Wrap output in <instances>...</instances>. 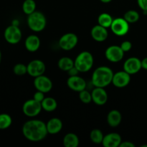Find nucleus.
I'll use <instances>...</instances> for the list:
<instances>
[{
    "instance_id": "c9c22d12",
    "label": "nucleus",
    "mask_w": 147,
    "mask_h": 147,
    "mask_svg": "<svg viewBox=\"0 0 147 147\" xmlns=\"http://www.w3.org/2000/svg\"><path fill=\"white\" fill-rule=\"evenodd\" d=\"M142 67L147 70V57H145L142 60Z\"/></svg>"
},
{
    "instance_id": "9b49d317",
    "label": "nucleus",
    "mask_w": 147,
    "mask_h": 147,
    "mask_svg": "<svg viewBox=\"0 0 147 147\" xmlns=\"http://www.w3.org/2000/svg\"><path fill=\"white\" fill-rule=\"evenodd\" d=\"M34 86L37 90L47 93L53 88V82L48 77L42 75L34 78Z\"/></svg>"
},
{
    "instance_id": "5701e85b",
    "label": "nucleus",
    "mask_w": 147,
    "mask_h": 147,
    "mask_svg": "<svg viewBox=\"0 0 147 147\" xmlns=\"http://www.w3.org/2000/svg\"><path fill=\"white\" fill-rule=\"evenodd\" d=\"M59 68L63 71H66L70 70L71 67H73L74 65V60H72L70 57H63L58 60L57 63Z\"/></svg>"
},
{
    "instance_id": "7ed1b4c3",
    "label": "nucleus",
    "mask_w": 147,
    "mask_h": 147,
    "mask_svg": "<svg viewBox=\"0 0 147 147\" xmlns=\"http://www.w3.org/2000/svg\"><path fill=\"white\" fill-rule=\"evenodd\" d=\"M27 24L31 30L34 32H41L45 28L47 20L41 11H34L27 17Z\"/></svg>"
},
{
    "instance_id": "ddd939ff",
    "label": "nucleus",
    "mask_w": 147,
    "mask_h": 147,
    "mask_svg": "<svg viewBox=\"0 0 147 147\" xmlns=\"http://www.w3.org/2000/svg\"><path fill=\"white\" fill-rule=\"evenodd\" d=\"M131 81V75L125 70L116 72L113 74L112 83L117 88H124L129 84Z\"/></svg>"
},
{
    "instance_id": "e433bc0d",
    "label": "nucleus",
    "mask_w": 147,
    "mask_h": 147,
    "mask_svg": "<svg viewBox=\"0 0 147 147\" xmlns=\"http://www.w3.org/2000/svg\"><path fill=\"white\" fill-rule=\"evenodd\" d=\"M13 24V25H15V26H19L18 20H14L12 21V24Z\"/></svg>"
},
{
    "instance_id": "20e7f679",
    "label": "nucleus",
    "mask_w": 147,
    "mask_h": 147,
    "mask_svg": "<svg viewBox=\"0 0 147 147\" xmlns=\"http://www.w3.org/2000/svg\"><path fill=\"white\" fill-rule=\"evenodd\" d=\"M93 62L94 59L91 53L90 52L83 51L78 55L74 60V65L80 73H86L93 67Z\"/></svg>"
},
{
    "instance_id": "b1692460",
    "label": "nucleus",
    "mask_w": 147,
    "mask_h": 147,
    "mask_svg": "<svg viewBox=\"0 0 147 147\" xmlns=\"http://www.w3.org/2000/svg\"><path fill=\"white\" fill-rule=\"evenodd\" d=\"M113 17L109 13H102L98 17V24L106 27V28L111 27L112 22H113Z\"/></svg>"
},
{
    "instance_id": "412c9836",
    "label": "nucleus",
    "mask_w": 147,
    "mask_h": 147,
    "mask_svg": "<svg viewBox=\"0 0 147 147\" xmlns=\"http://www.w3.org/2000/svg\"><path fill=\"white\" fill-rule=\"evenodd\" d=\"M63 142L65 147H77L79 145V138L76 134L68 133L65 135Z\"/></svg>"
},
{
    "instance_id": "423d86ee",
    "label": "nucleus",
    "mask_w": 147,
    "mask_h": 147,
    "mask_svg": "<svg viewBox=\"0 0 147 147\" xmlns=\"http://www.w3.org/2000/svg\"><path fill=\"white\" fill-rule=\"evenodd\" d=\"M4 36L7 42L11 45H15L20 42L22 37V34L18 26L11 24L7 27L4 30Z\"/></svg>"
},
{
    "instance_id": "39448f33",
    "label": "nucleus",
    "mask_w": 147,
    "mask_h": 147,
    "mask_svg": "<svg viewBox=\"0 0 147 147\" xmlns=\"http://www.w3.org/2000/svg\"><path fill=\"white\" fill-rule=\"evenodd\" d=\"M42 107L40 102L34 98L26 100L22 106V111L28 117H35L41 112Z\"/></svg>"
},
{
    "instance_id": "bb28decb",
    "label": "nucleus",
    "mask_w": 147,
    "mask_h": 147,
    "mask_svg": "<svg viewBox=\"0 0 147 147\" xmlns=\"http://www.w3.org/2000/svg\"><path fill=\"white\" fill-rule=\"evenodd\" d=\"M123 18L130 24H133V23H136L139 21V18H140V15H139V12L135 10H129L126 11L123 15Z\"/></svg>"
},
{
    "instance_id": "2f4dec72",
    "label": "nucleus",
    "mask_w": 147,
    "mask_h": 147,
    "mask_svg": "<svg viewBox=\"0 0 147 147\" xmlns=\"http://www.w3.org/2000/svg\"><path fill=\"white\" fill-rule=\"evenodd\" d=\"M45 98V93H43V92H41V91H39V90H37V92H35L34 96H33V98H34V100H37V101L40 102V103H42V101L44 100Z\"/></svg>"
},
{
    "instance_id": "6e6552de",
    "label": "nucleus",
    "mask_w": 147,
    "mask_h": 147,
    "mask_svg": "<svg viewBox=\"0 0 147 147\" xmlns=\"http://www.w3.org/2000/svg\"><path fill=\"white\" fill-rule=\"evenodd\" d=\"M111 30L117 36H124L129 30V23L124 18H116L113 20Z\"/></svg>"
},
{
    "instance_id": "393cba45",
    "label": "nucleus",
    "mask_w": 147,
    "mask_h": 147,
    "mask_svg": "<svg viewBox=\"0 0 147 147\" xmlns=\"http://www.w3.org/2000/svg\"><path fill=\"white\" fill-rule=\"evenodd\" d=\"M103 137H104V135L100 129H95L90 131V139L93 143L96 144H102Z\"/></svg>"
},
{
    "instance_id": "7c9ffc66",
    "label": "nucleus",
    "mask_w": 147,
    "mask_h": 147,
    "mask_svg": "<svg viewBox=\"0 0 147 147\" xmlns=\"http://www.w3.org/2000/svg\"><path fill=\"white\" fill-rule=\"evenodd\" d=\"M120 47H121V49L123 50V51L124 52V53H126V52L130 51L131 49L132 48V43L130 41L126 40V41H123V42L121 44Z\"/></svg>"
},
{
    "instance_id": "473e14b6",
    "label": "nucleus",
    "mask_w": 147,
    "mask_h": 147,
    "mask_svg": "<svg viewBox=\"0 0 147 147\" xmlns=\"http://www.w3.org/2000/svg\"><path fill=\"white\" fill-rule=\"evenodd\" d=\"M137 4L142 11H147V0H137Z\"/></svg>"
},
{
    "instance_id": "cd10ccee",
    "label": "nucleus",
    "mask_w": 147,
    "mask_h": 147,
    "mask_svg": "<svg viewBox=\"0 0 147 147\" xmlns=\"http://www.w3.org/2000/svg\"><path fill=\"white\" fill-rule=\"evenodd\" d=\"M35 9L36 3L34 0H24L22 4V10L24 14L29 15L36 11Z\"/></svg>"
},
{
    "instance_id": "f3484780",
    "label": "nucleus",
    "mask_w": 147,
    "mask_h": 147,
    "mask_svg": "<svg viewBox=\"0 0 147 147\" xmlns=\"http://www.w3.org/2000/svg\"><path fill=\"white\" fill-rule=\"evenodd\" d=\"M122 139L118 133H110L104 136L102 144L105 147H118L120 146Z\"/></svg>"
},
{
    "instance_id": "9d476101",
    "label": "nucleus",
    "mask_w": 147,
    "mask_h": 147,
    "mask_svg": "<svg viewBox=\"0 0 147 147\" xmlns=\"http://www.w3.org/2000/svg\"><path fill=\"white\" fill-rule=\"evenodd\" d=\"M105 56L109 61L111 63H119L124 56V52L120 46L111 45L106 49Z\"/></svg>"
},
{
    "instance_id": "a211bd4d",
    "label": "nucleus",
    "mask_w": 147,
    "mask_h": 147,
    "mask_svg": "<svg viewBox=\"0 0 147 147\" xmlns=\"http://www.w3.org/2000/svg\"><path fill=\"white\" fill-rule=\"evenodd\" d=\"M24 46L29 52L34 53L40 47V40L35 34H31L26 38L24 42Z\"/></svg>"
},
{
    "instance_id": "72a5a7b5",
    "label": "nucleus",
    "mask_w": 147,
    "mask_h": 147,
    "mask_svg": "<svg viewBox=\"0 0 147 147\" xmlns=\"http://www.w3.org/2000/svg\"><path fill=\"white\" fill-rule=\"evenodd\" d=\"M67 74L69 75V76H78V73H80V72H79V70L77 69V67H76L75 65L73 66V67H71L70 70H67Z\"/></svg>"
},
{
    "instance_id": "c85d7f7f",
    "label": "nucleus",
    "mask_w": 147,
    "mask_h": 147,
    "mask_svg": "<svg viewBox=\"0 0 147 147\" xmlns=\"http://www.w3.org/2000/svg\"><path fill=\"white\" fill-rule=\"evenodd\" d=\"M79 98L81 100L82 103H86V104L90 103L92 101L91 93L85 89V90L79 92Z\"/></svg>"
},
{
    "instance_id": "f03ea898",
    "label": "nucleus",
    "mask_w": 147,
    "mask_h": 147,
    "mask_svg": "<svg viewBox=\"0 0 147 147\" xmlns=\"http://www.w3.org/2000/svg\"><path fill=\"white\" fill-rule=\"evenodd\" d=\"M113 72L107 66L97 67L92 74L91 83L95 87L105 88L112 83Z\"/></svg>"
},
{
    "instance_id": "f257e3e1",
    "label": "nucleus",
    "mask_w": 147,
    "mask_h": 147,
    "mask_svg": "<svg viewBox=\"0 0 147 147\" xmlns=\"http://www.w3.org/2000/svg\"><path fill=\"white\" fill-rule=\"evenodd\" d=\"M22 134L27 140L33 142L43 140L48 134L46 123L42 121L32 119L27 121L22 126Z\"/></svg>"
},
{
    "instance_id": "58836bf2",
    "label": "nucleus",
    "mask_w": 147,
    "mask_h": 147,
    "mask_svg": "<svg viewBox=\"0 0 147 147\" xmlns=\"http://www.w3.org/2000/svg\"><path fill=\"white\" fill-rule=\"evenodd\" d=\"M1 50H0V63H1Z\"/></svg>"
},
{
    "instance_id": "4be33fe9",
    "label": "nucleus",
    "mask_w": 147,
    "mask_h": 147,
    "mask_svg": "<svg viewBox=\"0 0 147 147\" xmlns=\"http://www.w3.org/2000/svg\"><path fill=\"white\" fill-rule=\"evenodd\" d=\"M43 110L47 112L54 111L57 107V103L56 100L51 97L45 98L44 100L41 103Z\"/></svg>"
},
{
    "instance_id": "a878e982",
    "label": "nucleus",
    "mask_w": 147,
    "mask_h": 147,
    "mask_svg": "<svg viewBox=\"0 0 147 147\" xmlns=\"http://www.w3.org/2000/svg\"><path fill=\"white\" fill-rule=\"evenodd\" d=\"M12 123L11 117L7 113L0 114V130H4L9 127Z\"/></svg>"
},
{
    "instance_id": "c756f323",
    "label": "nucleus",
    "mask_w": 147,
    "mask_h": 147,
    "mask_svg": "<svg viewBox=\"0 0 147 147\" xmlns=\"http://www.w3.org/2000/svg\"><path fill=\"white\" fill-rule=\"evenodd\" d=\"M14 73L17 76H24V74L27 73V67L24 64L18 63L15 65L13 68Z\"/></svg>"
},
{
    "instance_id": "0eeeda50",
    "label": "nucleus",
    "mask_w": 147,
    "mask_h": 147,
    "mask_svg": "<svg viewBox=\"0 0 147 147\" xmlns=\"http://www.w3.org/2000/svg\"><path fill=\"white\" fill-rule=\"evenodd\" d=\"M78 38L74 33L68 32L63 34L59 40V46L60 48L65 51L71 50L77 45Z\"/></svg>"
},
{
    "instance_id": "4c0bfd02",
    "label": "nucleus",
    "mask_w": 147,
    "mask_h": 147,
    "mask_svg": "<svg viewBox=\"0 0 147 147\" xmlns=\"http://www.w3.org/2000/svg\"><path fill=\"white\" fill-rule=\"evenodd\" d=\"M100 1L103 3H109V2H111L112 0H100Z\"/></svg>"
},
{
    "instance_id": "1a4fd4ad",
    "label": "nucleus",
    "mask_w": 147,
    "mask_h": 147,
    "mask_svg": "<svg viewBox=\"0 0 147 147\" xmlns=\"http://www.w3.org/2000/svg\"><path fill=\"white\" fill-rule=\"evenodd\" d=\"M27 73L32 77L36 78L37 76L44 75L46 70L45 64L40 60H33L28 63Z\"/></svg>"
},
{
    "instance_id": "aec40b11",
    "label": "nucleus",
    "mask_w": 147,
    "mask_h": 147,
    "mask_svg": "<svg viewBox=\"0 0 147 147\" xmlns=\"http://www.w3.org/2000/svg\"><path fill=\"white\" fill-rule=\"evenodd\" d=\"M121 113L118 110H112L108 113L107 122L108 124L111 127H117L121 122Z\"/></svg>"
},
{
    "instance_id": "dca6fc26",
    "label": "nucleus",
    "mask_w": 147,
    "mask_h": 147,
    "mask_svg": "<svg viewBox=\"0 0 147 147\" xmlns=\"http://www.w3.org/2000/svg\"><path fill=\"white\" fill-rule=\"evenodd\" d=\"M92 38L97 42H103L109 37L107 28L100 26V24L94 26L90 31Z\"/></svg>"
},
{
    "instance_id": "4468645a",
    "label": "nucleus",
    "mask_w": 147,
    "mask_h": 147,
    "mask_svg": "<svg viewBox=\"0 0 147 147\" xmlns=\"http://www.w3.org/2000/svg\"><path fill=\"white\" fill-rule=\"evenodd\" d=\"M92 101L94 102L98 106H103L106 104L108 101L107 92L104 89V88L95 87V88L91 92Z\"/></svg>"
},
{
    "instance_id": "2eb2a0df",
    "label": "nucleus",
    "mask_w": 147,
    "mask_h": 147,
    "mask_svg": "<svg viewBox=\"0 0 147 147\" xmlns=\"http://www.w3.org/2000/svg\"><path fill=\"white\" fill-rule=\"evenodd\" d=\"M67 85L70 89L76 92H80L86 88V82L78 76H70L67 80Z\"/></svg>"
},
{
    "instance_id": "f8f14e48",
    "label": "nucleus",
    "mask_w": 147,
    "mask_h": 147,
    "mask_svg": "<svg viewBox=\"0 0 147 147\" xmlns=\"http://www.w3.org/2000/svg\"><path fill=\"white\" fill-rule=\"evenodd\" d=\"M142 68V60L136 57H129L123 63V70L130 75L136 74Z\"/></svg>"
},
{
    "instance_id": "f704fd0d",
    "label": "nucleus",
    "mask_w": 147,
    "mask_h": 147,
    "mask_svg": "<svg viewBox=\"0 0 147 147\" xmlns=\"http://www.w3.org/2000/svg\"><path fill=\"white\" fill-rule=\"evenodd\" d=\"M120 147H135V144L131 142H121L120 144Z\"/></svg>"
},
{
    "instance_id": "6ab92c4d",
    "label": "nucleus",
    "mask_w": 147,
    "mask_h": 147,
    "mask_svg": "<svg viewBox=\"0 0 147 147\" xmlns=\"http://www.w3.org/2000/svg\"><path fill=\"white\" fill-rule=\"evenodd\" d=\"M47 132L50 134H58L63 129V122L58 118H53L46 123Z\"/></svg>"
}]
</instances>
